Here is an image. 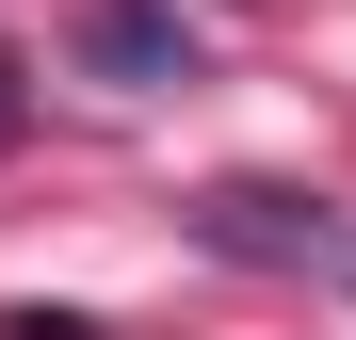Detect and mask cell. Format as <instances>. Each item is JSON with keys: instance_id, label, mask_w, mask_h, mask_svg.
<instances>
[{"instance_id": "1", "label": "cell", "mask_w": 356, "mask_h": 340, "mask_svg": "<svg viewBox=\"0 0 356 340\" xmlns=\"http://www.w3.org/2000/svg\"><path fill=\"white\" fill-rule=\"evenodd\" d=\"M195 227L227 259H259V275H356V227L324 211V195H275V179H227V195H195Z\"/></svg>"}, {"instance_id": "2", "label": "cell", "mask_w": 356, "mask_h": 340, "mask_svg": "<svg viewBox=\"0 0 356 340\" xmlns=\"http://www.w3.org/2000/svg\"><path fill=\"white\" fill-rule=\"evenodd\" d=\"M81 65L97 81H178L195 33H178V0H97V17H81Z\"/></svg>"}, {"instance_id": "3", "label": "cell", "mask_w": 356, "mask_h": 340, "mask_svg": "<svg viewBox=\"0 0 356 340\" xmlns=\"http://www.w3.org/2000/svg\"><path fill=\"white\" fill-rule=\"evenodd\" d=\"M0 340H97L81 308H0Z\"/></svg>"}, {"instance_id": "4", "label": "cell", "mask_w": 356, "mask_h": 340, "mask_svg": "<svg viewBox=\"0 0 356 340\" xmlns=\"http://www.w3.org/2000/svg\"><path fill=\"white\" fill-rule=\"evenodd\" d=\"M17 130H33V97H17V49H0V146H17Z\"/></svg>"}]
</instances>
